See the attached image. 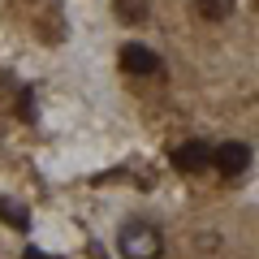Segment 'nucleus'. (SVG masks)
<instances>
[{"label":"nucleus","mask_w":259,"mask_h":259,"mask_svg":"<svg viewBox=\"0 0 259 259\" xmlns=\"http://www.w3.org/2000/svg\"><path fill=\"white\" fill-rule=\"evenodd\" d=\"M0 221H9V225H18V229H26V207L9 203V199H0Z\"/></svg>","instance_id":"obj_7"},{"label":"nucleus","mask_w":259,"mask_h":259,"mask_svg":"<svg viewBox=\"0 0 259 259\" xmlns=\"http://www.w3.org/2000/svg\"><path fill=\"white\" fill-rule=\"evenodd\" d=\"M212 164L221 168L225 177H238V173H246V164H250V151H246V143H221V147L212 151Z\"/></svg>","instance_id":"obj_2"},{"label":"nucleus","mask_w":259,"mask_h":259,"mask_svg":"<svg viewBox=\"0 0 259 259\" xmlns=\"http://www.w3.org/2000/svg\"><path fill=\"white\" fill-rule=\"evenodd\" d=\"M117 18L121 22H143L147 18V0H117Z\"/></svg>","instance_id":"obj_6"},{"label":"nucleus","mask_w":259,"mask_h":259,"mask_svg":"<svg viewBox=\"0 0 259 259\" xmlns=\"http://www.w3.org/2000/svg\"><path fill=\"white\" fill-rule=\"evenodd\" d=\"M22 259H44V250H35V246H26V255Z\"/></svg>","instance_id":"obj_8"},{"label":"nucleus","mask_w":259,"mask_h":259,"mask_svg":"<svg viewBox=\"0 0 259 259\" xmlns=\"http://www.w3.org/2000/svg\"><path fill=\"white\" fill-rule=\"evenodd\" d=\"M194 9H199V18H207V22H221V18H229L233 0H199Z\"/></svg>","instance_id":"obj_5"},{"label":"nucleus","mask_w":259,"mask_h":259,"mask_svg":"<svg viewBox=\"0 0 259 259\" xmlns=\"http://www.w3.org/2000/svg\"><path fill=\"white\" fill-rule=\"evenodd\" d=\"M207 164H212L207 143H182V147H173V168H182V173H199Z\"/></svg>","instance_id":"obj_3"},{"label":"nucleus","mask_w":259,"mask_h":259,"mask_svg":"<svg viewBox=\"0 0 259 259\" xmlns=\"http://www.w3.org/2000/svg\"><path fill=\"white\" fill-rule=\"evenodd\" d=\"M121 65H125L130 74H156L160 56L151 52V48H143V44H125V48H121Z\"/></svg>","instance_id":"obj_4"},{"label":"nucleus","mask_w":259,"mask_h":259,"mask_svg":"<svg viewBox=\"0 0 259 259\" xmlns=\"http://www.w3.org/2000/svg\"><path fill=\"white\" fill-rule=\"evenodd\" d=\"M117 250H121L125 259H160L164 238H160L156 225H147V221H130L125 229L117 233Z\"/></svg>","instance_id":"obj_1"}]
</instances>
